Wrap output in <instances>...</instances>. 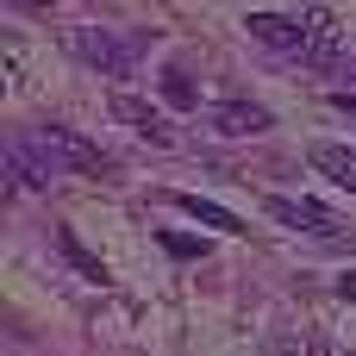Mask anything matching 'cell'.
<instances>
[{
	"instance_id": "1",
	"label": "cell",
	"mask_w": 356,
	"mask_h": 356,
	"mask_svg": "<svg viewBox=\"0 0 356 356\" xmlns=\"http://www.w3.org/2000/svg\"><path fill=\"white\" fill-rule=\"evenodd\" d=\"M50 175H106L113 163H106V150L100 144H88L81 131H69V125H44V131H31V138H19Z\"/></svg>"
},
{
	"instance_id": "2",
	"label": "cell",
	"mask_w": 356,
	"mask_h": 356,
	"mask_svg": "<svg viewBox=\"0 0 356 356\" xmlns=\"http://www.w3.org/2000/svg\"><path fill=\"white\" fill-rule=\"evenodd\" d=\"M138 50H144V38H119V31H106V25H81V31H75V56H81L88 69H100L106 81H125V75L138 69Z\"/></svg>"
},
{
	"instance_id": "3",
	"label": "cell",
	"mask_w": 356,
	"mask_h": 356,
	"mask_svg": "<svg viewBox=\"0 0 356 356\" xmlns=\"http://www.w3.org/2000/svg\"><path fill=\"white\" fill-rule=\"evenodd\" d=\"M263 207H269V219H275V225H288V232H307V238H344V219H338V213H325L319 200H288V194H269Z\"/></svg>"
},
{
	"instance_id": "4",
	"label": "cell",
	"mask_w": 356,
	"mask_h": 356,
	"mask_svg": "<svg viewBox=\"0 0 356 356\" xmlns=\"http://www.w3.org/2000/svg\"><path fill=\"white\" fill-rule=\"evenodd\" d=\"M300 25H307V44H300V63L307 69H338V19L325 13V6H307L300 13Z\"/></svg>"
},
{
	"instance_id": "5",
	"label": "cell",
	"mask_w": 356,
	"mask_h": 356,
	"mask_svg": "<svg viewBox=\"0 0 356 356\" xmlns=\"http://www.w3.org/2000/svg\"><path fill=\"white\" fill-rule=\"evenodd\" d=\"M113 119H119V125H131V131H138L144 144H156V150H169V144H175V125H169L150 100H138V94H113Z\"/></svg>"
},
{
	"instance_id": "6",
	"label": "cell",
	"mask_w": 356,
	"mask_h": 356,
	"mask_svg": "<svg viewBox=\"0 0 356 356\" xmlns=\"http://www.w3.org/2000/svg\"><path fill=\"white\" fill-rule=\"evenodd\" d=\"M263 50H275V56H300V44H307V25L300 19H282V13H250V25H244Z\"/></svg>"
},
{
	"instance_id": "7",
	"label": "cell",
	"mask_w": 356,
	"mask_h": 356,
	"mask_svg": "<svg viewBox=\"0 0 356 356\" xmlns=\"http://www.w3.org/2000/svg\"><path fill=\"white\" fill-rule=\"evenodd\" d=\"M207 125L219 138H257V131H269V106H257V100H219L207 113Z\"/></svg>"
},
{
	"instance_id": "8",
	"label": "cell",
	"mask_w": 356,
	"mask_h": 356,
	"mask_svg": "<svg viewBox=\"0 0 356 356\" xmlns=\"http://www.w3.org/2000/svg\"><path fill=\"white\" fill-rule=\"evenodd\" d=\"M169 200H175L188 219H200L207 232H225V238H238V232H244V219H238V213H225V207H213V200H200V194H169Z\"/></svg>"
},
{
	"instance_id": "9",
	"label": "cell",
	"mask_w": 356,
	"mask_h": 356,
	"mask_svg": "<svg viewBox=\"0 0 356 356\" xmlns=\"http://www.w3.org/2000/svg\"><path fill=\"white\" fill-rule=\"evenodd\" d=\"M313 169L356 194V150H344V144H313Z\"/></svg>"
},
{
	"instance_id": "10",
	"label": "cell",
	"mask_w": 356,
	"mask_h": 356,
	"mask_svg": "<svg viewBox=\"0 0 356 356\" xmlns=\"http://www.w3.org/2000/svg\"><path fill=\"white\" fill-rule=\"evenodd\" d=\"M163 100H169V106H181V113H194V106H200L194 75H188V69H163Z\"/></svg>"
},
{
	"instance_id": "11",
	"label": "cell",
	"mask_w": 356,
	"mask_h": 356,
	"mask_svg": "<svg viewBox=\"0 0 356 356\" xmlns=\"http://www.w3.org/2000/svg\"><path fill=\"white\" fill-rule=\"evenodd\" d=\"M56 250H63V257H69V263H75V269H81L88 282H106V269H100V257H88V250H81V238H75L69 225L56 232Z\"/></svg>"
},
{
	"instance_id": "12",
	"label": "cell",
	"mask_w": 356,
	"mask_h": 356,
	"mask_svg": "<svg viewBox=\"0 0 356 356\" xmlns=\"http://www.w3.org/2000/svg\"><path fill=\"white\" fill-rule=\"evenodd\" d=\"M163 250H169V257H181V263H194L207 244H194V238H181V232H163Z\"/></svg>"
},
{
	"instance_id": "13",
	"label": "cell",
	"mask_w": 356,
	"mask_h": 356,
	"mask_svg": "<svg viewBox=\"0 0 356 356\" xmlns=\"http://www.w3.org/2000/svg\"><path fill=\"white\" fill-rule=\"evenodd\" d=\"M307 350H313V356H338V350H332V338H325V332H307Z\"/></svg>"
},
{
	"instance_id": "14",
	"label": "cell",
	"mask_w": 356,
	"mask_h": 356,
	"mask_svg": "<svg viewBox=\"0 0 356 356\" xmlns=\"http://www.w3.org/2000/svg\"><path fill=\"white\" fill-rule=\"evenodd\" d=\"M338 294H344V300H356V269H344V275H338Z\"/></svg>"
},
{
	"instance_id": "15",
	"label": "cell",
	"mask_w": 356,
	"mask_h": 356,
	"mask_svg": "<svg viewBox=\"0 0 356 356\" xmlns=\"http://www.w3.org/2000/svg\"><path fill=\"white\" fill-rule=\"evenodd\" d=\"M332 106H338V113H350V119H356V94H332Z\"/></svg>"
}]
</instances>
